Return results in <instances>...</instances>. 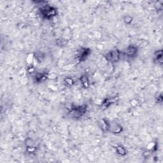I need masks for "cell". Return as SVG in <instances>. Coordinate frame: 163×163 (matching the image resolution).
<instances>
[{"instance_id":"1","label":"cell","mask_w":163,"mask_h":163,"mask_svg":"<svg viewBox=\"0 0 163 163\" xmlns=\"http://www.w3.org/2000/svg\"><path fill=\"white\" fill-rule=\"evenodd\" d=\"M40 12L41 15L45 19H49L55 17L57 15V10L54 6H50L48 5L41 6L40 8Z\"/></svg>"},{"instance_id":"2","label":"cell","mask_w":163,"mask_h":163,"mask_svg":"<svg viewBox=\"0 0 163 163\" xmlns=\"http://www.w3.org/2000/svg\"><path fill=\"white\" fill-rule=\"evenodd\" d=\"M87 106L86 105H79L75 107H71L69 111V115L73 118L78 119L82 117L86 113Z\"/></svg>"},{"instance_id":"3","label":"cell","mask_w":163,"mask_h":163,"mask_svg":"<svg viewBox=\"0 0 163 163\" xmlns=\"http://www.w3.org/2000/svg\"><path fill=\"white\" fill-rule=\"evenodd\" d=\"M105 57L107 61L111 63H117L121 57V52L118 49L111 50L105 55Z\"/></svg>"},{"instance_id":"4","label":"cell","mask_w":163,"mask_h":163,"mask_svg":"<svg viewBox=\"0 0 163 163\" xmlns=\"http://www.w3.org/2000/svg\"><path fill=\"white\" fill-rule=\"evenodd\" d=\"M91 51L88 48H81L77 52V57L80 62H83L88 57L90 54Z\"/></svg>"},{"instance_id":"5","label":"cell","mask_w":163,"mask_h":163,"mask_svg":"<svg viewBox=\"0 0 163 163\" xmlns=\"http://www.w3.org/2000/svg\"><path fill=\"white\" fill-rule=\"evenodd\" d=\"M138 53V48L135 45H129L126 48L124 54L126 57L133 58L136 57Z\"/></svg>"},{"instance_id":"6","label":"cell","mask_w":163,"mask_h":163,"mask_svg":"<svg viewBox=\"0 0 163 163\" xmlns=\"http://www.w3.org/2000/svg\"><path fill=\"white\" fill-rule=\"evenodd\" d=\"M119 97H110V98H106L105 99H104L102 103V105H101V108L103 109H106L108 108V107L113 104L114 103L117 102V101L118 100Z\"/></svg>"},{"instance_id":"7","label":"cell","mask_w":163,"mask_h":163,"mask_svg":"<svg viewBox=\"0 0 163 163\" xmlns=\"http://www.w3.org/2000/svg\"><path fill=\"white\" fill-rule=\"evenodd\" d=\"M79 80L82 86L84 89H88V88L90 87V82L89 80V78H88L86 75H82L80 77Z\"/></svg>"},{"instance_id":"8","label":"cell","mask_w":163,"mask_h":163,"mask_svg":"<svg viewBox=\"0 0 163 163\" xmlns=\"http://www.w3.org/2000/svg\"><path fill=\"white\" fill-rule=\"evenodd\" d=\"M115 151L117 154L119 155L120 156H122V157L126 156L127 154H128V151H127L126 148L123 145H117L115 147Z\"/></svg>"},{"instance_id":"9","label":"cell","mask_w":163,"mask_h":163,"mask_svg":"<svg viewBox=\"0 0 163 163\" xmlns=\"http://www.w3.org/2000/svg\"><path fill=\"white\" fill-rule=\"evenodd\" d=\"M48 77V74L38 73L35 75L34 80L35 82H41L45 81Z\"/></svg>"},{"instance_id":"10","label":"cell","mask_w":163,"mask_h":163,"mask_svg":"<svg viewBox=\"0 0 163 163\" xmlns=\"http://www.w3.org/2000/svg\"><path fill=\"white\" fill-rule=\"evenodd\" d=\"M155 61L158 64L161 65L162 64V50H157L154 53Z\"/></svg>"},{"instance_id":"11","label":"cell","mask_w":163,"mask_h":163,"mask_svg":"<svg viewBox=\"0 0 163 163\" xmlns=\"http://www.w3.org/2000/svg\"><path fill=\"white\" fill-rule=\"evenodd\" d=\"M64 84H65V85H66V86H67L68 87H71V86H73V85H74L75 81L72 79V78L66 77V78H65V79H64Z\"/></svg>"},{"instance_id":"12","label":"cell","mask_w":163,"mask_h":163,"mask_svg":"<svg viewBox=\"0 0 163 163\" xmlns=\"http://www.w3.org/2000/svg\"><path fill=\"white\" fill-rule=\"evenodd\" d=\"M67 40H64V39H57L56 41V44L58 45L59 47H64L67 44Z\"/></svg>"},{"instance_id":"13","label":"cell","mask_w":163,"mask_h":163,"mask_svg":"<svg viewBox=\"0 0 163 163\" xmlns=\"http://www.w3.org/2000/svg\"><path fill=\"white\" fill-rule=\"evenodd\" d=\"M133 20V18L131 15H126L124 17V22L126 24H131Z\"/></svg>"},{"instance_id":"14","label":"cell","mask_w":163,"mask_h":163,"mask_svg":"<svg viewBox=\"0 0 163 163\" xmlns=\"http://www.w3.org/2000/svg\"><path fill=\"white\" fill-rule=\"evenodd\" d=\"M27 151L29 153H32L36 151V147H34L33 146H27Z\"/></svg>"},{"instance_id":"15","label":"cell","mask_w":163,"mask_h":163,"mask_svg":"<svg viewBox=\"0 0 163 163\" xmlns=\"http://www.w3.org/2000/svg\"><path fill=\"white\" fill-rule=\"evenodd\" d=\"M162 102V96L161 93L160 95H158L157 97H156V102L159 103H161Z\"/></svg>"},{"instance_id":"16","label":"cell","mask_w":163,"mask_h":163,"mask_svg":"<svg viewBox=\"0 0 163 163\" xmlns=\"http://www.w3.org/2000/svg\"><path fill=\"white\" fill-rule=\"evenodd\" d=\"M28 73H32L35 71V68L33 66H29V69L28 70Z\"/></svg>"}]
</instances>
